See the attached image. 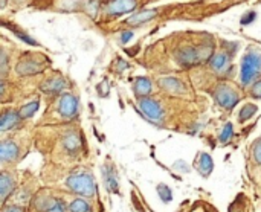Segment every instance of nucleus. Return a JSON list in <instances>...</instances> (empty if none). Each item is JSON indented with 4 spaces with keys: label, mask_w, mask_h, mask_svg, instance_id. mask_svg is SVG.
Segmentation results:
<instances>
[{
    "label": "nucleus",
    "mask_w": 261,
    "mask_h": 212,
    "mask_svg": "<svg viewBox=\"0 0 261 212\" xmlns=\"http://www.w3.org/2000/svg\"><path fill=\"white\" fill-rule=\"evenodd\" d=\"M66 185L70 191L83 197H93L96 193L95 180L89 173H78V174L69 176L66 180Z\"/></svg>",
    "instance_id": "f257e3e1"
},
{
    "label": "nucleus",
    "mask_w": 261,
    "mask_h": 212,
    "mask_svg": "<svg viewBox=\"0 0 261 212\" xmlns=\"http://www.w3.org/2000/svg\"><path fill=\"white\" fill-rule=\"evenodd\" d=\"M261 70V55L257 50H249L242 64V83L249 84Z\"/></svg>",
    "instance_id": "f03ea898"
},
{
    "label": "nucleus",
    "mask_w": 261,
    "mask_h": 212,
    "mask_svg": "<svg viewBox=\"0 0 261 212\" xmlns=\"http://www.w3.org/2000/svg\"><path fill=\"white\" fill-rule=\"evenodd\" d=\"M216 99L222 107L234 109L240 98H239L237 92L234 89H231L229 86H219V89L216 92Z\"/></svg>",
    "instance_id": "7ed1b4c3"
},
{
    "label": "nucleus",
    "mask_w": 261,
    "mask_h": 212,
    "mask_svg": "<svg viewBox=\"0 0 261 212\" xmlns=\"http://www.w3.org/2000/svg\"><path fill=\"white\" fill-rule=\"evenodd\" d=\"M58 112L63 118L69 119V118H73L76 113H78V99L70 95V93H64L61 98H60V102H58Z\"/></svg>",
    "instance_id": "20e7f679"
},
{
    "label": "nucleus",
    "mask_w": 261,
    "mask_h": 212,
    "mask_svg": "<svg viewBox=\"0 0 261 212\" xmlns=\"http://www.w3.org/2000/svg\"><path fill=\"white\" fill-rule=\"evenodd\" d=\"M139 109L144 112V115L147 118H150L151 121H161L164 118V110L161 109V105L153 101L151 98H142L139 99Z\"/></svg>",
    "instance_id": "39448f33"
},
{
    "label": "nucleus",
    "mask_w": 261,
    "mask_h": 212,
    "mask_svg": "<svg viewBox=\"0 0 261 212\" xmlns=\"http://www.w3.org/2000/svg\"><path fill=\"white\" fill-rule=\"evenodd\" d=\"M138 6L136 0H112L107 5V14L112 15H119V14H125L133 11Z\"/></svg>",
    "instance_id": "423d86ee"
},
{
    "label": "nucleus",
    "mask_w": 261,
    "mask_h": 212,
    "mask_svg": "<svg viewBox=\"0 0 261 212\" xmlns=\"http://www.w3.org/2000/svg\"><path fill=\"white\" fill-rule=\"evenodd\" d=\"M18 156V147L12 141H3L0 144V159L2 162H12Z\"/></svg>",
    "instance_id": "0eeeda50"
},
{
    "label": "nucleus",
    "mask_w": 261,
    "mask_h": 212,
    "mask_svg": "<svg viewBox=\"0 0 261 212\" xmlns=\"http://www.w3.org/2000/svg\"><path fill=\"white\" fill-rule=\"evenodd\" d=\"M177 61L185 66V67H190V66H194V64H199L200 63V57H199V52H197V47L196 49H184L177 54Z\"/></svg>",
    "instance_id": "6e6552de"
},
{
    "label": "nucleus",
    "mask_w": 261,
    "mask_h": 212,
    "mask_svg": "<svg viewBox=\"0 0 261 212\" xmlns=\"http://www.w3.org/2000/svg\"><path fill=\"white\" fill-rule=\"evenodd\" d=\"M102 176H104V183H106V188L110 194H116L119 191V185H118V179H116V174L115 171L106 165L102 168Z\"/></svg>",
    "instance_id": "1a4fd4ad"
},
{
    "label": "nucleus",
    "mask_w": 261,
    "mask_h": 212,
    "mask_svg": "<svg viewBox=\"0 0 261 212\" xmlns=\"http://www.w3.org/2000/svg\"><path fill=\"white\" fill-rule=\"evenodd\" d=\"M43 67H44L43 63H38V61H20L15 70L18 75H34L37 72H41Z\"/></svg>",
    "instance_id": "9d476101"
},
{
    "label": "nucleus",
    "mask_w": 261,
    "mask_h": 212,
    "mask_svg": "<svg viewBox=\"0 0 261 212\" xmlns=\"http://www.w3.org/2000/svg\"><path fill=\"white\" fill-rule=\"evenodd\" d=\"M133 90H135V93H136L138 96L144 98V96L150 95L151 90H153L151 81H150L148 78H145V76H139V78H136L135 83H133Z\"/></svg>",
    "instance_id": "9b49d317"
},
{
    "label": "nucleus",
    "mask_w": 261,
    "mask_h": 212,
    "mask_svg": "<svg viewBox=\"0 0 261 212\" xmlns=\"http://www.w3.org/2000/svg\"><path fill=\"white\" fill-rule=\"evenodd\" d=\"M14 191V180L8 173H2L0 177V196H2V203L6 202L8 196Z\"/></svg>",
    "instance_id": "f8f14e48"
},
{
    "label": "nucleus",
    "mask_w": 261,
    "mask_h": 212,
    "mask_svg": "<svg viewBox=\"0 0 261 212\" xmlns=\"http://www.w3.org/2000/svg\"><path fill=\"white\" fill-rule=\"evenodd\" d=\"M64 87H66L64 78L57 76V78H50L49 81H46V83L41 86V90L46 92V93H58V92H61Z\"/></svg>",
    "instance_id": "ddd939ff"
},
{
    "label": "nucleus",
    "mask_w": 261,
    "mask_h": 212,
    "mask_svg": "<svg viewBox=\"0 0 261 212\" xmlns=\"http://www.w3.org/2000/svg\"><path fill=\"white\" fill-rule=\"evenodd\" d=\"M159 86L170 93H182L185 90L184 84L176 78H162V80H159Z\"/></svg>",
    "instance_id": "4468645a"
},
{
    "label": "nucleus",
    "mask_w": 261,
    "mask_h": 212,
    "mask_svg": "<svg viewBox=\"0 0 261 212\" xmlns=\"http://www.w3.org/2000/svg\"><path fill=\"white\" fill-rule=\"evenodd\" d=\"M18 119H20V115L15 113V112H5L2 115V119H0V130L2 131H6L12 127H15L18 124Z\"/></svg>",
    "instance_id": "2eb2a0df"
},
{
    "label": "nucleus",
    "mask_w": 261,
    "mask_h": 212,
    "mask_svg": "<svg viewBox=\"0 0 261 212\" xmlns=\"http://www.w3.org/2000/svg\"><path fill=\"white\" fill-rule=\"evenodd\" d=\"M211 67L216 72H219V73L226 72L228 67H229V58H228V55L226 54H217V55H214L211 58Z\"/></svg>",
    "instance_id": "dca6fc26"
},
{
    "label": "nucleus",
    "mask_w": 261,
    "mask_h": 212,
    "mask_svg": "<svg viewBox=\"0 0 261 212\" xmlns=\"http://www.w3.org/2000/svg\"><path fill=\"white\" fill-rule=\"evenodd\" d=\"M159 11L158 9H147V11H142V12H138V14H135V15H132L130 18H128V23L130 24H141V23H145V21H148V20H151L153 17H156V14H158Z\"/></svg>",
    "instance_id": "f3484780"
},
{
    "label": "nucleus",
    "mask_w": 261,
    "mask_h": 212,
    "mask_svg": "<svg viewBox=\"0 0 261 212\" xmlns=\"http://www.w3.org/2000/svg\"><path fill=\"white\" fill-rule=\"evenodd\" d=\"M63 144H64V147H66V150H67V151H70V153H75V151L80 148V145H81V141H80V136H78L76 133L70 131V133H67V135L64 136V139H63Z\"/></svg>",
    "instance_id": "a211bd4d"
},
{
    "label": "nucleus",
    "mask_w": 261,
    "mask_h": 212,
    "mask_svg": "<svg viewBox=\"0 0 261 212\" xmlns=\"http://www.w3.org/2000/svg\"><path fill=\"white\" fill-rule=\"evenodd\" d=\"M213 168H214V165H213L211 156L206 154V153H202V154L199 156V171H200L203 176H210L211 171H213Z\"/></svg>",
    "instance_id": "6ab92c4d"
},
{
    "label": "nucleus",
    "mask_w": 261,
    "mask_h": 212,
    "mask_svg": "<svg viewBox=\"0 0 261 212\" xmlns=\"http://www.w3.org/2000/svg\"><path fill=\"white\" fill-rule=\"evenodd\" d=\"M67 211L69 212H92V206H90V203H87L86 200H83V199H76V200H73V202L69 205Z\"/></svg>",
    "instance_id": "aec40b11"
},
{
    "label": "nucleus",
    "mask_w": 261,
    "mask_h": 212,
    "mask_svg": "<svg viewBox=\"0 0 261 212\" xmlns=\"http://www.w3.org/2000/svg\"><path fill=\"white\" fill-rule=\"evenodd\" d=\"M37 110H38V101H32V102H29V104L23 105V107L20 109L18 115H20V118L26 119V118H31Z\"/></svg>",
    "instance_id": "412c9836"
},
{
    "label": "nucleus",
    "mask_w": 261,
    "mask_h": 212,
    "mask_svg": "<svg viewBox=\"0 0 261 212\" xmlns=\"http://www.w3.org/2000/svg\"><path fill=\"white\" fill-rule=\"evenodd\" d=\"M156 191H158V194H159V197H161V200H162L164 203H168V202L173 200V191H171L170 187L161 183V185H158Z\"/></svg>",
    "instance_id": "4be33fe9"
},
{
    "label": "nucleus",
    "mask_w": 261,
    "mask_h": 212,
    "mask_svg": "<svg viewBox=\"0 0 261 212\" xmlns=\"http://www.w3.org/2000/svg\"><path fill=\"white\" fill-rule=\"evenodd\" d=\"M54 203H55V200L50 196L49 197H38V202L35 203V206L38 208V211L49 212V209L54 206Z\"/></svg>",
    "instance_id": "5701e85b"
},
{
    "label": "nucleus",
    "mask_w": 261,
    "mask_h": 212,
    "mask_svg": "<svg viewBox=\"0 0 261 212\" xmlns=\"http://www.w3.org/2000/svg\"><path fill=\"white\" fill-rule=\"evenodd\" d=\"M255 112H257V107L254 105V104H246L243 109H242V112H240V121L243 122V121H248L249 118H252L254 115H255Z\"/></svg>",
    "instance_id": "b1692460"
},
{
    "label": "nucleus",
    "mask_w": 261,
    "mask_h": 212,
    "mask_svg": "<svg viewBox=\"0 0 261 212\" xmlns=\"http://www.w3.org/2000/svg\"><path fill=\"white\" fill-rule=\"evenodd\" d=\"M232 133H234L232 124H226L225 128H223V131H222V135H220V142H228V139L232 136Z\"/></svg>",
    "instance_id": "393cba45"
},
{
    "label": "nucleus",
    "mask_w": 261,
    "mask_h": 212,
    "mask_svg": "<svg viewBox=\"0 0 261 212\" xmlns=\"http://www.w3.org/2000/svg\"><path fill=\"white\" fill-rule=\"evenodd\" d=\"M252 154H254V159L257 164H261V138L254 144V150H252Z\"/></svg>",
    "instance_id": "a878e982"
},
{
    "label": "nucleus",
    "mask_w": 261,
    "mask_h": 212,
    "mask_svg": "<svg viewBox=\"0 0 261 212\" xmlns=\"http://www.w3.org/2000/svg\"><path fill=\"white\" fill-rule=\"evenodd\" d=\"M109 83H107V80H104L99 86H98V95L99 96H102V98H106L107 95H109Z\"/></svg>",
    "instance_id": "bb28decb"
},
{
    "label": "nucleus",
    "mask_w": 261,
    "mask_h": 212,
    "mask_svg": "<svg viewBox=\"0 0 261 212\" xmlns=\"http://www.w3.org/2000/svg\"><path fill=\"white\" fill-rule=\"evenodd\" d=\"M49 212H66V206L63 200H55L54 206L49 209Z\"/></svg>",
    "instance_id": "cd10ccee"
},
{
    "label": "nucleus",
    "mask_w": 261,
    "mask_h": 212,
    "mask_svg": "<svg viewBox=\"0 0 261 212\" xmlns=\"http://www.w3.org/2000/svg\"><path fill=\"white\" fill-rule=\"evenodd\" d=\"M252 96L257 98V99H260L261 98V80H258V81L254 84V87H252Z\"/></svg>",
    "instance_id": "c85d7f7f"
},
{
    "label": "nucleus",
    "mask_w": 261,
    "mask_h": 212,
    "mask_svg": "<svg viewBox=\"0 0 261 212\" xmlns=\"http://www.w3.org/2000/svg\"><path fill=\"white\" fill-rule=\"evenodd\" d=\"M254 18H255V12H249L246 17H243V18H242V24H249Z\"/></svg>",
    "instance_id": "c756f323"
},
{
    "label": "nucleus",
    "mask_w": 261,
    "mask_h": 212,
    "mask_svg": "<svg viewBox=\"0 0 261 212\" xmlns=\"http://www.w3.org/2000/svg\"><path fill=\"white\" fill-rule=\"evenodd\" d=\"M6 55H5V52H2V75L5 76V73H6Z\"/></svg>",
    "instance_id": "7c9ffc66"
},
{
    "label": "nucleus",
    "mask_w": 261,
    "mask_h": 212,
    "mask_svg": "<svg viewBox=\"0 0 261 212\" xmlns=\"http://www.w3.org/2000/svg\"><path fill=\"white\" fill-rule=\"evenodd\" d=\"M3 212H23V208L12 205V206H8V208H5V209H3Z\"/></svg>",
    "instance_id": "2f4dec72"
},
{
    "label": "nucleus",
    "mask_w": 261,
    "mask_h": 212,
    "mask_svg": "<svg viewBox=\"0 0 261 212\" xmlns=\"http://www.w3.org/2000/svg\"><path fill=\"white\" fill-rule=\"evenodd\" d=\"M132 37H133V34H132V32H124V34L121 35V41H122V43H127Z\"/></svg>",
    "instance_id": "473e14b6"
}]
</instances>
